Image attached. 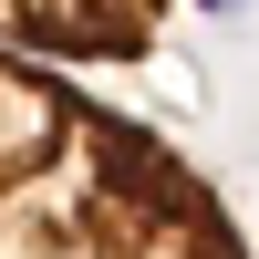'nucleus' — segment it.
<instances>
[{"label":"nucleus","mask_w":259,"mask_h":259,"mask_svg":"<svg viewBox=\"0 0 259 259\" xmlns=\"http://www.w3.org/2000/svg\"><path fill=\"white\" fill-rule=\"evenodd\" d=\"M0 259H249V239L156 124L0 52Z\"/></svg>","instance_id":"f257e3e1"},{"label":"nucleus","mask_w":259,"mask_h":259,"mask_svg":"<svg viewBox=\"0 0 259 259\" xmlns=\"http://www.w3.org/2000/svg\"><path fill=\"white\" fill-rule=\"evenodd\" d=\"M177 0H0V52L31 62H145Z\"/></svg>","instance_id":"f03ea898"}]
</instances>
